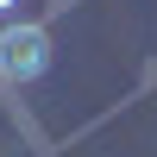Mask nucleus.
I'll return each mask as SVG.
<instances>
[{"mask_svg":"<svg viewBox=\"0 0 157 157\" xmlns=\"http://www.w3.org/2000/svg\"><path fill=\"white\" fill-rule=\"evenodd\" d=\"M50 69V25L44 19H19L0 32V75L6 82H38V75Z\"/></svg>","mask_w":157,"mask_h":157,"instance_id":"nucleus-1","label":"nucleus"},{"mask_svg":"<svg viewBox=\"0 0 157 157\" xmlns=\"http://www.w3.org/2000/svg\"><path fill=\"white\" fill-rule=\"evenodd\" d=\"M6 6H19V0H0V13H6Z\"/></svg>","mask_w":157,"mask_h":157,"instance_id":"nucleus-2","label":"nucleus"}]
</instances>
